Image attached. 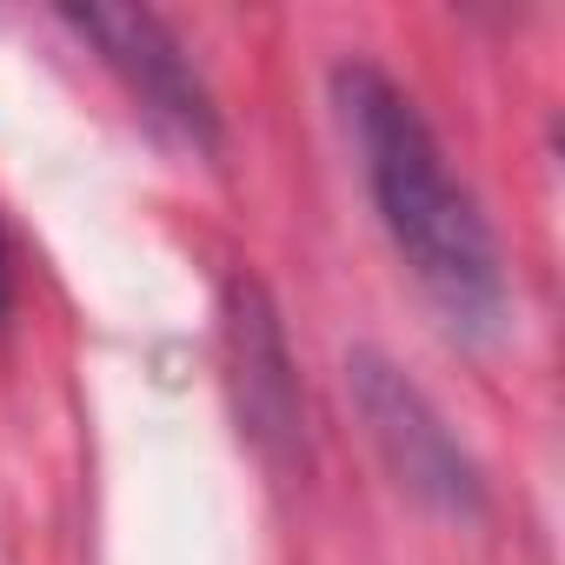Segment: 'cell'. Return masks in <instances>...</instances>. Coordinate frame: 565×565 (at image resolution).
Returning <instances> with one entry per match:
<instances>
[{"mask_svg": "<svg viewBox=\"0 0 565 565\" xmlns=\"http://www.w3.org/2000/svg\"><path fill=\"white\" fill-rule=\"evenodd\" d=\"M333 94H340V114L360 140V167H366L373 206H380L399 259L413 266V279L433 294V307L459 333L492 340L505 327V266H499V246H492L479 200L452 180L433 127L366 61L340 67Z\"/></svg>", "mask_w": 565, "mask_h": 565, "instance_id": "1", "label": "cell"}, {"mask_svg": "<svg viewBox=\"0 0 565 565\" xmlns=\"http://www.w3.org/2000/svg\"><path fill=\"white\" fill-rule=\"evenodd\" d=\"M220 353H226V399L239 419V439L279 472L307 479V399L300 373L287 353V327H279L273 294L253 273H233L220 294Z\"/></svg>", "mask_w": 565, "mask_h": 565, "instance_id": "2", "label": "cell"}, {"mask_svg": "<svg viewBox=\"0 0 565 565\" xmlns=\"http://www.w3.org/2000/svg\"><path fill=\"white\" fill-rule=\"evenodd\" d=\"M347 386H353V406H360L399 492H413L419 505H433L446 519H486V479H479L472 452L452 439V426L426 406V393L386 353L360 347L347 360Z\"/></svg>", "mask_w": 565, "mask_h": 565, "instance_id": "3", "label": "cell"}, {"mask_svg": "<svg viewBox=\"0 0 565 565\" xmlns=\"http://www.w3.org/2000/svg\"><path fill=\"white\" fill-rule=\"evenodd\" d=\"M61 21H67L81 41L100 47V61L134 87V100H140L153 120H167V127H173L180 140H193V147H220L213 94H206V81L193 74L186 47L167 34L160 14H147V8H67Z\"/></svg>", "mask_w": 565, "mask_h": 565, "instance_id": "4", "label": "cell"}, {"mask_svg": "<svg viewBox=\"0 0 565 565\" xmlns=\"http://www.w3.org/2000/svg\"><path fill=\"white\" fill-rule=\"evenodd\" d=\"M8 300H14V266H8V233H0V320H8Z\"/></svg>", "mask_w": 565, "mask_h": 565, "instance_id": "5", "label": "cell"}]
</instances>
